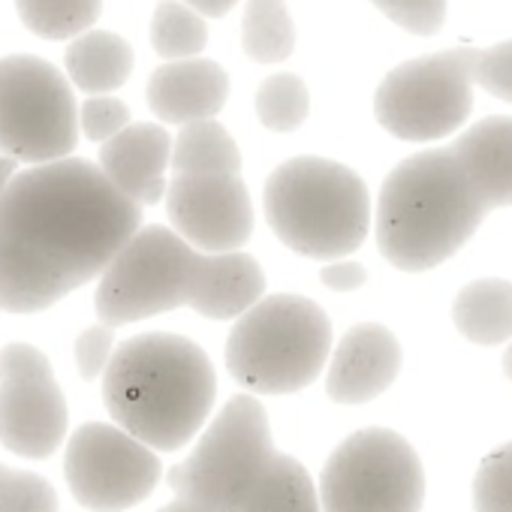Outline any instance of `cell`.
I'll list each match as a JSON object with an SVG mask.
<instances>
[{
  "mask_svg": "<svg viewBox=\"0 0 512 512\" xmlns=\"http://www.w3.org/2000/svg\"><path fill=\"white\" fill-rule=\"evenodd\" d=\"M476 512H512V440L485 455L473 479Z\"/></svg>",
  "mask_w": 512,
  "mask_h": 512,
  "instance_id": "cell-27",
  "label": "cell"
},
{
  "mask_svg": "<svg viewBox=\"0 0 512 512\" xmlns=\"http://www.w3.org/2000/svg\"><path fill=\"white\" fill-rule=\"evenodd\" d=\"M166 214L172 232L199 253H235L253 235V202L241 175H172Z\"/></svg>",
  "mask_w": 512,
  "mask_h": 512,
  "instance_id": "cell-13",
  "label": "cell"
},
{
  "mask_svg": "<svg viewBox=\"0 0 512 512\" xmlns=\"http://www.w3.org/2000/svg\"><path fill=\"white\" fill-rule=\"evenodd\" d=\"M181 4H187L193 13H199V16H211V19H220V16H226L238 0H181Z\"/></svg>",
  "mask_w": 512,
  "mask_h": 512,
  "instance_id": "cell-33",
  "label": "cell"
},
{
  "mask_svg": "<svg viewBox=\"0 0 512 512\" xmlns=\"http://www.w3.org/2000/svg\"><path fill=\"white\" fill-rule=\"evenodd\" d=\"M64 64L70 82L82 94L103 97L130 79L136 55L133 46L115 31H85L67 46Z\"/></svg>",
  "mask_w": 512,
  "mask_h": 512,
  "instance_id": "cell-18",
  "label": "cell"
},
{
  "mask_svg": "<svg viewBox=\"0 0 512 512\" xmlns=\"http://www.w3.org/2000/svg\"><path fill=\"white\" fill-rule=\"evenodd\" d=\"M79 142V109L61 70L37 55L0 58V154L43 166Z\"/></svg>",
  "mask_w": 512,
  "mask_h": 512,
  "instance_id": "cell-8",
  "label": "cell"
},
{
  "mask_svg": "<svg viewBox=\"0 0 512 512\" xmlns=\"http://www.w3.org/2000/svg\"><path fill=\"white\" fill-rule=\"evenodd\" d=\"M485 208L512 205V118L491 115L449 145Z\"/></svg>",
  "mask_w": 512,
  "mask_h": 512,
  "instance_id": "cell-17",
  "label": "cell"
},
{
  "mask_svg": "<svg viewBox=\"0 0 512 512\" xmlns=\"http://www.w3.org/2000/svg\"><path fill=\"white\" fill-rule=\"evenodd\" d=\"M58 491L31 470L0 464V512H58Z\"/></svg>",
  "mask_w": 512,
  "mask_h": 512,
  "instance_id": "cell-26",
  "label": "cell"
},
{
  "mask_svg": "<svg viewBox=\"0 0 512 512\" xmlns=\"http://www.w3.org/2000/svg\"><path fill=\"white\" fill-rule=\"evenodd\" d=\"M452 320L458 332L479 347L512 341V284L503 278L467 284L452 305Z\"/></svg>",
  "mask_w": 512,
  "mask_h": 512,
  "instance_id": "cell-19",
  "label": "cell"
},
{
  "mask_svg": "<svg viewBox=\"0 0 512 512\" xmlns=\"http://www.w3.org/2000/svg\"><path fill=\"white\" fill-rule=\"evenodd\" d=\"M503 374L512 380V341H509V347H506V353H503Z\"/></svg>",
  "mask_w": 512,
  "mask_h": 512,
  "instance_id": "cell-36",
  "label": "cell"
},
{
  "mask_svg": "<svg viewBox=\"0 0 512 512\" xmlns=\"http://www.w3.org/2000/svg\"><path fill=\"white\" fill-rule=\"evenodd\" d=\"M311 112L308 85L296 73H275L256 91V118L275 133H293Z\"/></svg>",
  "mask_w": 512,
  "mask_h": 512,
  "instance_id": "cell-25",
  "label": "cell"
},
{
  "mask_svg": "<svg viewBox=\"0 0 512 512\" xmlns=\"http://www.w3.org/2000/svg\"><path fill=\"white\" fill-rule=\"evenodd\" d=\"M473 82L491 97L512 103V40L497 43L491 49H476Z\"/></svg>",
  "mask_w": 512,
  "mask_h": 512,
  "instance_id": "cell-30",
  "label": "cell"
},
{
  "mask_svg": "<svg viewBox=\"0 0 512 512\" xmlns=\"http://www.w3.org/2000/svg\"><path fill=\"white\" fill-rule=\"evenodd\" d=\"M163 467L154 449L106 422H85L67 443L64 476L73 497L94 512H124L142 503Z\"/></svg>",
  "mask_w": 512,
  "mask_h": 512,
  "instance_id": "cell-11",
  "label": "cell"
},
{
  "mask_svg": "<svg viewBox=\"0 0 512 512\" xmlns=\"http://www.w3.org/2000/svg\"><path fill=\"white\" fill-rule=\"evenodd\" d=\"M139 226L142 208L88 160L19 172L0 196V311L58 305L100 278Z\"/></svg>",
  "mask_w": 512,
  "mask_h": 512,
  "instance_id": "cell-1",
  "label": "cell"
},
{
  "mask_svg": "<svg viewBox=\"0 0 512 512\" xmlns=\"http://www.w3.org/2000/svg\"><path fill=\"white\" fill-rule=\"evenodd\" d=\"M266 217L272 232L311 260H344L371 226L365 181L326 157H293L266 181Z\"/></svg>",
  "mask_w": 512,
  "mask_h": 512,
  "instance_id": "cell-4",
  "label": "cell"
},
{
  "mask_svg": "<svg viewBox=\"0 0 512 512\" xmlns=\"http://www.w3.org/2000/svg\"><path fill=\"white\" fill-rule=\"evenodd\" d=\"M76 368L82 374V380H100L112 353H115V329L112 326H103V323H94L88 326L79 338H76Z\"/></svg>",
  "mask_w": 512,
  "mask_h": 512,
  "instance_id": "cell-31",
  "label": "cell"
},
{
  "mask_svg": "<svg viewBox=\"0 0 512 512\" xmlns=\"http://www.w3.org/2000/svg\"><path fill=\"white\" fill-rule=\"evenodd\" d=\"M16 175H19V160L0 154V196H4V190L10 187V181H13Z\"/></svg>",
  "mask_w": 512,
  "mask_h": 512,
  "instance_id": "cell-34",
  "label": "cell"
},
{
  "mask_svg": "<svg viewBox=\"0 0 512 512\" xmlns=\"http://www.w3.org/2000/svg\"><path fill=\"white\" fill-rule=\"evenodd\" d=\"M317 497L323 512H419L422 461L401 434L362 428L329 455Z\"/></svg>",
  "mask_w": 512,
  "mask_h": 512,
  "instance_id": "cell-9",
  "label": "cell"
},
{
  "mask_svg": "<svg viewBox=\"0 0 512 512\" xmlns=\"http://www.w3.org/2000/svg\"><path fill=\"white\" fill-rule=\"evenodd\" d=\"M211 253L193 250L169 226H139L100 275L94 308L103 326H127L175 308L199 314Z\"/></svg>",
  "mask_w": 512,
  "mask_h": 512,
  "instance_id": "cell-6",
  "label": "cell"
},
{
  "mask_svg": "<svg viewBox=\"0 0 512 512\" xmlns=\"http://www.w3.org/2000/svg\"><path fill=\"white\" fill-rule=\"evenodd\" d=\"M169 166L175 175H238L241 151L217 118L196 121L175 136Z\"/></svg>",
  "mask_w": 512,
  "mask_h": 512,
  "instance_id": "cell-21",
  "label": "cell"
},
{
  "mask_svg": "<svg viewBox=\"0 0 512 512\" xmlns=\"http://www.w3.org/2000/svg\"><path fill=\"white\" fill-rule=\"evenodd\" d=\"M332 323L326 311L293 293L263 296L238 317L226 341V368L256 395H293L326 368Z\"/></svg>",
  "mask_w": 512,
  "mask_h": 512,
  "instance_id": "cell-5",
  "label": "cell"
},
{
  "mask_svg": "<svg viewBox=\"0 0 512 512\" xmlns=\"http://www.w3.org/2000/svg\"><path fill=\"white\" fill-rule=\"evenodd\" d=\"M172 136L160 124H130L100 145V172L139 208L157 205L166 196V169Z\"/></svg>",
  "mask_w": 512,
  "mask_h": 512,
  "instance_id": "cell-15",
  "label": "cell"
},
{
  "mask_svg": "<svg viewBox=\"0 0 512 512\" xmlns=\"http://www.w3.org/2000/svg\"><path fill=\"white\" fill-rule=\"evenodd\" d=\"M272 425L256 395H235L199 434L196 446L166 479L178 500L205 512H232L275 458Z\"/></svg>",
  "mask_w": 512,
  "mask_h": 512,
  "instance_id": "cell-7",
  "label": "cell"
},
{
  "mask_svg": "<svg viewBox=\"0 0 512 512\" xmlns=\"http://www.w3.org/2000/svg\"><path fill=\"white\" fill-rule=\"evenodd\" d=\"M151 46L166 61H190L208 46V25L181 0H160L151 16Z\"/></svg>",
  "mask_w": 512,
  "mask_h": 512,
  "instance_id": "cell-23",
  "label": "cell"
},
{
  "mask_svg": "<svg viewBox=\"0 0 512 512\" xmlns=\"http://www.w3.org/2000/svg\"><path fill=\"white\" fill-rule=\"evenodd\" d=\"M485 214L488 208L452 148L419 151L383 181L377 244L395 269L428 272L470 241Z\"/></svg>",
  "mask_w": 512,
  "mask_h": 512,
  "instance_id": "cell-3",
  "label": "cell"
},
{
  "mask_svg": "<svg viewBox=\"0 0 512 512\" xmlns=\"http://www.w3.org/2000/svg\"><path fill=\"white\" fill-rule=\"evenodd\" d=\"M476 49L458 46L413 58L380 82L374 115L404 142H434L455 133L473 109Z\"/></svg>",
  "mask_w": 512,
  "mask_h": 512,
  "instance_id": "cell-10",
  "label": "cell"
},
{
  "mask_svg": "<svg viewBox=\"0 0 512 512\" xmlns=\"http://www.w3.org/2000/svg\"><path fill=\"white\" fill-rule=\"evenodd\" d=\"M371 4L389 22L419 37L437 34L446 19V0H371Z\"/></svg>",
  "mask_w": 512,
  "mask_h": 512,
  "instance_id": "cell-28",
  "label": "cell"
},
{
  "mask_svg": "<svg viewBox=\"0 0 512 512\" xmlns=\"http://www.w3.org/2000/svg\"><path fill=\"white\" fill-rule=\"evenodd\" d=\"M232 512H323L317 485L302 461L275 452L263 476L250 485Z\"/></svg>",
  "mask_w": 512,
  "mask_h": 512,
  "instance_id": "cell-20",
  "label": "cell"
},
{
  "mask_svg": "<svg viewBox=\"0 0 512 512\" xmlns=\"http://www.w3.org/2000/svg\"><path fill=\"white\" fill-rule=\"evenodd\" d=\"M16 10L37 37L73 40L97 22L103 0H16Z\"/></svg>",
  "mask_w": 512,
  "mask_h": 512,
  "instance_id": "cell-24",
  "label": "cell"
},
{
  "mask_svg": "<svg viewBox=\"0 0 512 512\" xmlns=\"http://www.w3.org/2000/svg\"><path fill=\"white\" fill-rule=\"evenodd\" d=\"M145 94L163 124L187 127L217 118L229 100V73L208 58L169 61L151 73Z\"/></svg>",
  "mask_w": 512,
  "mask_h": 512,
  "instance_id": "cell-16",
  "label": "cell"
},
{
  "mask_svg": "<svg viewBox=\"0 0 512 512\" xmlns=\"http://www.w3.org/2000/svg\"><path fill=\"white\" fill-rule=\"evenodd\" d=\"M217 377L208 353L169 332L124 341L103 371V401L121 431L154 452L181 449L208 422Z\"/></svg>",
  "mask_w": 512,
  "mask_h": 512,
  "instance_id": "cell-2",
  "label": "cell"
},
{
  "mask_svg": "<svg viewBox=\"0 0 512 512\" xmlns=\"http://www.w3.org/2000/svg\"><path fill=\"white\" fill-rule=\"evenodd\" d=\"M320 281H323L329 290L350 293V290H359V287L368 281V275H365V266H359V263L335 260V263H329V266L320 272Z\"/></svg>",
  "mask_w": 512,
  "mask_h": 512,
  "instance_id": "cell-32",
  "label": "cell"
},
{
  "mask_svg": "<svg viewBox=\"0 0 512 512\" xmlns=\"http://www.w3.org/2000/svg\"><path fill=\"white\" fill-rule=\"evenodd\" d=\"M241 49L256 64H281L296 49V25L287 0H247L241 19Z\"/></svg>",
  "mask_w": 512,
  "mask_h": 512,
  "instance_id": "cell-22",
  "label": "cell"
},
{
  "mask_svg": "<svg viewBox=\"0 0 512 512\" xmlns=\"http://www.w3.org/2000/svg\"><path fill=\"white\" fill-rule=\"evenodd\" d=\"M401 371V344L380 323L353 326L332 353L326 392L338 404H365L383 395Z\"/></svg>",
  "mask_w": 512,
  "mask_h": 512,
  "instance_id": "cell-14",
  "label": "cell"
},
{
  "mask_svg": "<svg viewBox=\"0 0 512 512\" xmlns=\"http://www.w3.org/2000/svg\"><path fill=\"white\" fill-rule=\"evenodd\" d=\"M67 398L43 350H0V443L22 458H49L67 437Z\"/></svg>",
  "mask_w": 512,
  "mask_h": 512,
  "instance_id": "cell-12",
  "label": "cell"
},
{
  "mask_svg": "<svg viewBox=\"0 0 512 512\" xmlns=\"http://www.w3.org/2000/svg\"><path fill=\"white\" fill-rule=\"evenodd\" d=\"M130 127V109L124 100L103 94V97H88L79 106V130L91 139V142H109L112 136H118L121 130Z\"/></svg>",
  "mask_w": 512,
  "mask_h": 512,
  "instance_id": "cell-29",
  "label": "cell"
},
{
  "mask_svg": "<svg viewBox=\"0 0 512 512\" xmlns=\"http://www.w3.org/2000/svg\"><path fill=\"white\" fill-rule=\"evenodd\" d=\"M157 512H205V509H199V506H193V503H187V500H172V503H166V506H160Z\"/></svg>",
  "mask_w": 512,
  "mask_h": 512,
  "instance_id": "cell-35",
  "label": "cell"
}]
</instances>
